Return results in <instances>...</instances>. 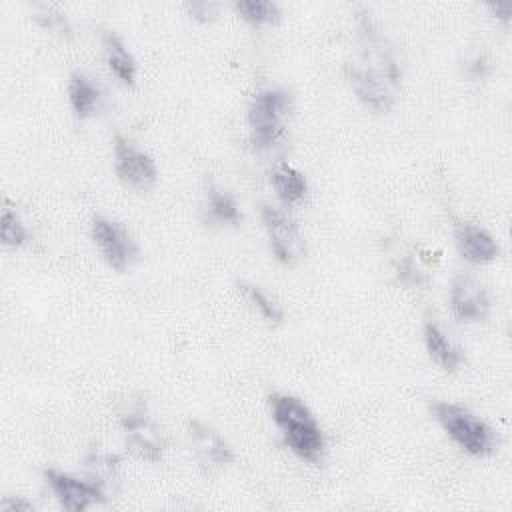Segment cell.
<instances>
[{
    "label": "cell",
    "instance_id": "1",
    "mask_svg": "<svg viewBox=\"0 0 512 512\" xmlns=\"http://www.w3.org/2000/svg\"><path fill=\"white\" fill-rule=\"evenodd\" d=\"M358 44L360 56L356 62L346 64V80L366 108L388 112L396 100L402 68L394 48L366 10L358 12Z\"/></svg>",
    "mask_w": 512,
    "mask_h": 512
},
{
    "label": "cell",
    "instance_id": "2",
    "mask_svg": "<svg viewBox=\"0 0 512 512\" xmlns=\"http://www.w3.org/2000/svg\"><path fill=\"white\" fill-rule=\"evenodd\" d=\"M270 416L286 448L308 464H318L326 452V438L310 408L292 394L276 392L268 398Z\"/></svg>",
    "mask_w": 512,
    "mask_h": 512
},
{
    "label": "cell",
    "instance_id": "3",
    "mask_svg": "<svg viewBox=\"0 0 512 512\" xmlns=\"http://www.w3.org/2000/svg\"><path fill=\"white\" fill-rule=\"evenodd\" d=\"M290 112H292L290 90L280 86H268V88L256 90L246 108V122H248L252 148L258 152L274 148L286 132V120Z\"/></svg>",
    "mask_w": 512,
    "mask_h": 512
},
{
    "label": "cell",
    "instance_id": "4",
    "mask_svg": "<svg viewBox=\"0 0 512 512\" xmlns=\"http://www.w3.org/2000/svg\"><path fill=\"white\" fill-rule=\"evenodd\" d=\"M432 414L450 440L474 458H488L498 448L496 432L472 410L454 402H434Z\"/></svg>",
    "mask_w": 512,
    "mask_h": 512
},
{
    "label": "cell",
    "instance_id": "5",
    "mask_svg": "<svg viewBox=\"0 0 512 512\" xmlns=\"http://www.w3.org/2000/svg\"><path fill=\"white\" fill-rule=\"evenodd\" d=\"M90 236L102 260L116 272L130 270L140 258V248L132 234L122 224L106 216L92 218Z\"/></svg>",
    "mask_w": 512,
    "mask_h": 512
},
{
    "label": "cell",
    "instance_id": "6",
    "mask_svg": "<svg viewBox=\"0 0 512 512\" xmlns=\"http://www.w3.org/2000/svg\"><path fill=\"white\" fill-rule=\"evenodd\" d=\"M260 218L274 258L284 266H296L306 256V238L300 226L272 204H262Z\"/></svg>",
    "mask_w": 512,
    "mask_h": 512
},
{
    "label": "cell",
    "instance_id": "7",
    "mask_svg": "<svg viewBox=\"0 0 512 512\" xmlns=\"http://www.w3.org/2000/svg\"><path fill=\"white\" fill-rule=\"evenodd\" d=\"M114 174L122 186L134 192H148L158 182V168L154 160L140 150L128 136L116 134L112 148Z\"/></svg>",
    "mask_w": 512,
    "mask_h": 512
},
{
    "label": "cell",
    "instance_id": "8",
    "mask_svg": "<svg viewBox=\"0 0 512 512\" xmlns=\"http://www.w3.org/2000/svg\"><path fill=\"white\" fill-rule=\"evenodd\" d=\"M44 480L58 504L68 512H84L94 504L108 500V492L92 480L78 478L60 468H46Z\"/></svg>",
    "mask_w": 512,
    "mask_h": 512
},
{
    "label": "cell",
    "instance_id": "9",
    "mask_svg": "<svg viewBox=\"0 0 512 512\" xmlns=\"http://www.w3.org/2000/svg\"><path fill=\"white\" fill-rule=\"evenodd\" d=\"M450 310L458 322H484L490 314V296L472 276H456L450 286Z\"/></svg>",
    "mask_w": 512,
    "mask_h": 512
},
{
    "label": "cell",
    "instance_id": "10",
    "mask_svg": "<svg viewBox=\"0 0 512 512\" xmlns=\"http://www.w3.org/2000/svg\"><path fill=\"white\" fill-rule=\"evenodd\" d=\"M122 430L126 434V448L134 456L148 462H158L162 458L164 438L142 408H136L122 418Z\"/></svg>",
    "mask_w": 512,
    "mask_h": 512
},
{
    "label": "cell",
    "instance_id": "11",
    "mask_svg": "<svg viewBox=\"0 0 512 512\" xmlns=\"http://www.w3.org/2000/svg\"><path fill=\"white\" fill-rule=\"evenodd\" d=\"M454 242L460 256L470 264H488L500 256L496 238L476 222L458 220L454 224Z\"/></svg>",
    "mask_w": 512,
    "mask_h": 512
},
{
    "label": "cell",
    "instance_id": "12",
    "mask_svg": "<svg viewBox=\"0 0 512 512\" xmlns=\"http://www.w3.org/2000/svg\"><path fill=\"white\" fill-rule=\"evenodd\" d=\"M188 436L192 440V446L198 454V458L214 468H222L234 462V452L230 444L210 426L192 420L188 424Z\"/></svg>",
    "mask_w": 512,
    "mask_h": 512
},
{
    "label": "cell",
    "instance_id": "13",
    "mask_svg": "<svg viewBox=\"0 0 512 512\" xmlns=\"http://www.w3.org/2000/svg\"><path fill=\"white\" fill-rule=\"evenodd\" d=\"M422 336L428 356L440 370H444L446 374H454L460 370L464 362V352L446 336V332L436 322H426L422 328Z\"/></svg>",
    "mask_w": 512,
    "mask_h": 512
},
{
    "label": "cell",
    "instance_id": "14",
    "mask_svg": "<svg viewBox=\"0 0 512 512\" xmlns=\"http://www.w3.org/2000/svg\"><path fill=\"white\" fill-rule=\"evenodd\" d=\"M102 48H104V60L108 70L124 84V86H134L136 76H138V66L124 44V40L116 32H102Z\"/></svg>",
    "mask_w": 512,
    "mask_h": 512
},
{
    "label": "cell",
    "instance_id": "15",
    "mask_svg": "<svg viewBox=\"0 0 512 512\" xmlns=\"http://www.w3.org/2000/svg\"><path fill=\"white\" fill-rule=\"evenodd\" d=\"M270 182L284 206L300 204L308 194V180L306 176L288 162H276L270 170Z\"/></svg>",
    "mask_w": 512,
    "mask_h": 512
},
{
    "label": "cell",
    "instance_id": "16",
    "mask_svg": "<svg viewBox=\"0 0 512 512\" xmlns=\"http://www.w3.org/2000/svg\"><path fill=\"white\" fill-rule=\"evenodd\" d=\"M68 100L74 116L78 120H86L94 116L100 106V88L88 74L76 70L68 80Z\"/></svg>",
    "mask_w": 512,
    "mask_h": 512
},
{
    "label": "cell",
    "instance_id": "17",
    "mask_svg": "<svg viewBox=\"0 0 512 512\" xmlns=\"http://www.w3.org/2000/svg\"><path fill=\"white\" fill-rule=\"evenodd\" d=\"M206 210L212 220L228 226H238L242 222V210L236 202V198L226 192L224 188H218L214 184L208 186L206 190Z\"/></svg>",
    "mask_w": 512,
    "mask_h": 512
},
{
    "label": "cell",
    "instance_id": "18",
    "mask_svg": "<svg viewBox=\"0 0 512 512\" xmlns=\"http://www.w3.org/2000/svg\"><path fill=\"white\" fill-rule=\"evenodd\" d=\"M238 290L244 296V300L270 324V326H278L284 320V312L278 306V302L274 298H270L258 284L252 282H238Z\"/></svg>",
    "mask_w": 512,
    "mask_h": 512
},
{
    "label": "cell",
    "instance_id": "19",
    "mask_svg": "<svg viewBox=\"0 0 512 512\" xmlns=\"http://www.w3.org/2000/svg\"><path fill=\"white\" fill-rule=\"evenodd\" d=\"M234 10L242 20L254 26L278 24L282 18V8L272 0H240L234 4Z\"/></svg>",
    "mask_w": 512,
    "mask_h": 512
},
{
    "label": "cell",
    "instance_id": "20",
    "mask_svg": "<svg viewBox=\"0 0 512 512\" xmlns=\"http://www.w3.org/2000/svg\"><path fill=\"white\" fill-rule=\"evenodd\" d=\"M0 238H2V244L8 248H22L30 240V232L24 220L20 218L16 208L10 206L8 202L4 204L0 214Z\"/></svg>",
    "mask_w": 512,
    "mask_h": 512
},
{
    "label": "cell",
    "instance_id": "21",
    "mask_svg": "<svg viewBox=\"0 0 512 512\" xmlns=\"http://www.w3.org/2000/svg\"><path fill=\"white\" fill-rule=\"evenodd\" d=\"M118 456L108 454V452H90L84 460L90 480L102 486L106 492L110 484L116 480V470H118Z\"/></svg>",
    "mask_w": 512,
    "mask_h": 512
},
{
    "label": "cell",
    "instance_id": "22",
    "mask_svg": "<svg viewBox=\"0 0 512 512\" xmlns=\"http://www.w3.org/2000/svg\"><path fill=\"white\" fill-rule=\"evenodd\" d=\"M396 274H398V280L402 284L412 286V288H422V286L428 284L426 272H422V268L416 264V260L412 256H404V258L398 260Z\"/></svg>",
    "mask_w": 512,
    "mask_h": 512
},
{
    "label": "cell",
    "instance_id": "23",
    "mask_svg": "<svg viewBox=\"0 0 512 512\" xmlns=\"http://www.w3.org/2000/svg\"><path fill=\"white\" fill-rule=\"evenodd\" d=\"M34 18H36L44 28H48V30H54V32H68V22H66V18H64L60 12H56L52 6H46V4L38 6V12H36Z\"/></svg>",
    "mask_w": 512,
    "mask_h": 512
},
{
    "label": "cell",
    "instance_id": "24",
    "mask_svg": "<svg viewBox=\"0 0 512 512\" xmlns=\"http://www.w3.org/2000/svg\"><path fill=\"white\" fill-rule=\"evenodd\" d=\"M492 72V64L486 56H474L468 64H466V74L472 78V80H484L488 78Z\"/></svg>",
    "mask_w": 512,
    "mask_h": 512
},
{
    "label": "cell",
    "instance_id": "25",
    "mask_svg": "<svg viewBox=\"0 0 512 512\" xmlns=\"http://www.w3.org/2000/svg\"><path fill=\"white\" fill-rule=\"evenodd\" d=\"M186 8H188L190 16L200 22H208L218 10V6L212 2H190V4H186Z\"/></svg>",
    "mask_w": 512,
    "mask_h": 512
},
{
    "label": "cell",
    "instance_id": "26",
    "mask_svg": "<svg viewBox=\"0 0 512 512\" xmlns=\"http://www.w3.org/2000/svg\"><path fill=\"white\" fill-rule=\"evenodd\" d=\"M2 512H32L34 504L24 496H6L0 504Z\"/></svg>",
    "mask_w": 512,
    "mask_h": 512
},
{
    "label": "cell",
    "instance_id": "27",
    "mask_svg": "<svg viewBox=\"0 0 512 512\" xmlns=\"http://www.w3.org/2000/svg\"><path fill=\"white\" fill-rule=\"evenodd\" d=\"M486 8H488L490 14H492L494 18H498L500 22H504V24L510 22V16H512V2H508V0H504V2H490V4H486Z\"/></svg>",
    "mask_w": 512,
    "mask_h": 512
}]
</instances>
